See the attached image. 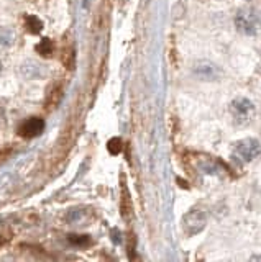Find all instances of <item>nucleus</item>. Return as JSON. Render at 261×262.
<instances>
[{"label": "nucleus", "mask_w": 261, "mask_h": 262, "mask_svg": "<svg viewBox=\"0 0 261 262\" xmlns=\"http://www.w3.org/2000/svg\"><path fill=\"white\" fill-rule=\"evenodd\" d=\"M74 59H76V56H74V48H66L64 49V56H63V62L64 66H66L68 69H74Z\"/></svg>", "instance_id": "11"}, {"label": "nucleus", "mask_w": 261, "mask_h": 262, "mask_svg": "<svg viewBox=\"0 0 261 262\" xmlns=\"http://www.w3.org/2000/svg\"><path fill=\"white\" fill-rule=\"evenodd\" d=\"M2 244H4V237L0 236V248H2Z\"/></svg>", "instance_id": "14"}, {"label": "nucleus", "mask_w": 261, "mask_h": 262, "mask_svg": "<svg viewBox=\"0 0 261 262\" xmlns=\"http://www.w3.org/2000/svg\"><path fill=\"white\" fill-rule=\"evenodd\" d=\"M43 129H45V120L39 117H31L20 125L18 135L22 138H36L43 133Z\"/></svg>", "instance_id": "3"}, {"label": "nucleus", "mask_w": 261, "mask_h": 262, "mask_svg": "<svg viewBox=\"0 0 261 262\" xmlns=\"http://www.w3.org/2000/svg\"><path fill=\"white\" fill-rule=\"evenodd\" d=\"M251 260H261V256H253Z\"/></svg>", "instance_id": "13"}, {"label": "nucleus", "mask_w": 261, "mask_h": 262, "mask_svg": "<svg viewBox=\"0 0 261 262\" xmlns=\"http://www.w3.org/2000/svg\"><path fill=\"white\" fill-rule=\"evenodd\" d=\"M0 74H2V64H0Z\"/></svg>", "instance_id": "15"}, {"label": "nucleus", "mask_w": 261, "mask_h": 262, "mask_svg": "<svg viewBox=\"0 0 261 262\" xmlns=\"http://www.w3.org/2000/svg\"><path fill=\"white\" fill-rule=\"evenodd\" d=\"M184 226L189 234H197L199 231H202L204 226H206V216H204L202 211H197V210L187 213L184 218Z\"/></svg>", "instance_id": "5"}, {"label": "nucleus", "mask_w": 261, "mask_h": 262, "mask_svg": "<svg viewBox=\"0 0 261 262\" xmlns=\"http://www.w3.org/2000/svg\"><path fill=\"white\" fill-rule=\"evenodd\" d=\"M17 39V35L12 28H7V27H0V46H12Z\"/></svg>", "instance_id": "7"}, {"label": "nucleus", "mask_w": 261, "mask_h": 262, "mask_svg": "<svg viewBox=\"0 0 261 262\" xmlns=\"http://www.w3.org/2000/svg\"><path fill=\"white\" fill-rule=\"evenodd\" d=\"M195 74H197L199 77L202 79H207V80H212V79H217V76L220 74V71L217 69L215 64H212L209 61H200L195 64Z\"/></svg>", "instance_id": "6"}, {"label": "nucleus", "mask_w": 261, "mask_h": 262, "mask_svg": "<svg viewBox=\"0 0 261 262\" xmlns=\"http://www.w3.org/2000/svg\"><path fill=\"white\" fill-rule=\"evenodd\" d=\"M107 146H109V151H110L112 154H118V152L122 151V141H120L118 138L110 139Z\"/></svg>", "instance_id": "12"}, {"label": "nucleus", "mask_w": 261, "mask_h": 262, "mask_svg": "<svg viewBox=\"0 0 261 262\" xmlns=\"http://www.w3.org/2000/svg\"><path fill=\"white\" fill-rule=\"evenodd\" d=\"M68 241L74 246H89L91 244V237L86 234H69Z\"/></svg>", "instance_id": "10"}, {"label": "nucleus", "mask_w": 261, "mask_h": 262, "mask_svg": "<svg viewBox=\"0 0 261 262\" xmlns=\"http://www.w3.org/2000/svg\"><path fill=\"white\" fill-rule=\"evenodd\" d=\"M259 152H261V146L256 139L247 138V139H242V141H238L235 144V156L242 161L255 159Z\"/></svg>", "instance_id": "2"}, {"label": "nucleus", "mask_w": 261, "mask_h": 262, "mask_svg": "<svg viewBox=\"0 0 261 262\" xmlns=\"http://www.w3.org/2000/svg\"><path fill=\"white\" fill-rule=\"evenodd\" d=\"M25 28L28 33H31V35H36V33L42 31L43 28V21L38 18V16L35 15H27L25 18Z\"/></svg>", "instance_id": "8"}, {"label": "nucleus", "mask_w": 261, "mask_h": 262, "mask_svg": "<svg viewBox=\"0 0 261 262\" xmlns=\"http://www.w3.org/2000/svg\"><path fill=\"white\" fill-rule=\"evenodd\" d=\"M236 28H238L245 35H255L261 28V20H259V12L253 7H243L236 13Z\"/></svg>", "instance_id": "1"}, {"label": "nucleus", "mask_w": 261, "mask_h": 262, "mask_svg": "<svg viewBox=\"0 0 261 262\" xmlns=\"http://www.w3.org/2000/svg\"><path fill=\"white\" fill-rule=\"evenodd\" d=\"M36 51H38V54H42V56H45V57H50V56L53 54V51H54L53 41H51L50 38L42 39V41H39V43L36 45Z\"/></svg>", "instance_id": "9"}, {"label": "nucleus", "mask_w": 261, "mask_h": 262, "mask_svg": "<svg viewBox=\"0 0 261 262\" xmlns=\"http://www.w3.org/2000/svg\"><path fill=\"white\" fill-rule=\"evenodd\" d=\"M253 103L247 98H236L232 105V112L235 115V118L238 123H248L251 115H253Z\"/></svg>", "instance_id": "4"}]
</instances>
